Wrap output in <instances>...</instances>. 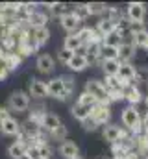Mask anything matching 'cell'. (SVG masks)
I'll return each instance as SVG.
<instances>
[{
	"instance_id": "cell-1",
	"label": "cell",
	"mask_w": 148,
	"mask_h": 159,
	"mask_svg": "<svg viewBox=\"0 0 148 159\" xmlns=\"http://www.w3.org/2000/svg\"><path fill=\"white\" fill-rule=\"evenodd\" d=\"M85 93H89V94L96 100V104H100V106H108L111 102L109 93H108L106 85H104L102 81H98V80H87V83H85Z\"/></svg>"
},
{
	"instance_id": "cell-2",
	"label": "cell",
	"mask_w": 148,
	"mask_h": 159,
	"mask_svg": "<svg viewBox=\"0 0 148 159\" xmlns=\"http://www.w3.org/2000/svg\"><path fill=\"white\" fill-rule=\"evenodd\" d=\"M7 107L17 111V113H22L30 107V94L24 93V91H15L11 93L9 100H7Z\"/></svg>"
},
{
	"instance_id": "cell-3",
	"label": "cell",
	"mask_w": 148,
	"mask_h": 159,
	"mask_svg": "<svg viewBox=\"0 0 148 159\" xmlns=\"http://www.w3.org/2000/svg\"><path fill=\"white\" fill-rule=\"evenodd\" d=\"M120 119H122V124H124L126 128H130V129H133V131H139L141 117H139V111H137L133 106H128V107L122 111Z\"/></svg>"
},
{
	"instance_id": "cell-4",
	"label": "cell",
	"mask_w": 148,
	"mask_h": 159,
	"mask_svg": "<svg viewBox=\"0 0 148 159\" xmlns=\"http://www.w3.org/2000/svg\"><path fill=\"white\" fill-rule=\"evenodd\" d=\"M126 13H128L130 22H141L143 24V20L146 17V6L143 2H130L126 7Z\"/></svg>"
},
{
	"instance_id": "cell-5",
	"label": "cell",
	"mask_w": 148,
	"mask_h": 159,
	"mask_svg": "<svg viewBox=\"0 0 148 159\" xmlns=\"http://www.w3.org/2000/svg\"><path fill=\"white\" fill-rule=\"evenodd\" d=\"M48 93L50 96L58 98V100H67L69 94H67V89H65V83H63V78H54L48 81Z\"/></svg>"
},
{
	"instance_id": "cell-6",
	"label": "cell",
	"mask_w": 148,
	"mask_h": 159,
	"mask_svg": "<svg viewBox=\"0 0 148 159\" xmlns=\"http://www.w3.org/2000/svg\"><path fill=\"white\" fill-rule=\"evenodd\" d=\"M59 20H61V28H63L65 32H69V34L76 32V30L80 28V24H81V19H80L76 13H67V15H63Z\"/></svg>"
},
{
	"instance_id": "cell-7",
	"label": "cell",
	"mask_w": 148,
	"mask_h": 159,
	"mask_svg": "<svg viewBox=\"0 0 148 159\" xmlns=\"http://www.w3.org/2000/svg\"><path fill=\"white\" fill-rule=\"evenodd\" d=\"M19 48H21V52L24 54V56H28V54H32V52H35L37 48H39V44L35 43V39L30 35V34H22L21 37H19Z\"/></svg>"
},
{
	"instance_id": "cell-8",
	"label": "cell",
	"mask_w": 148,
	"mask_h": 159,
	"mask_svg": "<svg viewBox=\"0 0 148 159\" xmlns=\"http://www.w3.org/2000/svg\"><path fill=\"white\" fill-rule=\"evenodd\" d=\"M35 67H37L39 72H43V74H50V72L54 70V67H56V61H54L52 56H48V54H41V56L37 57V61H35Z\"/></svg>"
},
{
	"instance_id": "cell-9",
	"label": "cell",
	"mask_w": 148,
	"mask_h": 159,
	"mask_svg": "<svg viewBox=\"0 0 148 159\" xmlns=\"http://www.w3.org/2000/svg\"><path fill=\"white\" fill-rule=\"evenodd\" d=\"M30 96H34V98H46V96H50L48 83H44L41 80H32L30 81Z\"/></svg>"
},
{
	"instance_id": "cell-10",
	"label": "cell",
	"mask_w": 148,
	"mask_h": 159,
	"mask_svg": "<svg viewBox=\"0 0 148 159\" xmlns=\"http://www.w3.org/2000/svg\"><path fill=\"white\" fill-rule=\"evenodd\" d=\"M104 139L111 143V144H115V143H118L120 139H124V131L118 128V126H115V124H108L106 128H104Z\"/></svg>"
},
{
	"instance_id": "cell-11",
	"label": "cell",
	"mask_w": 148,
	"mask_h": 159,
	"mask_svg": "<svg viewBox=\"0 0 148 159\" xmlns=\"http://www.w3.org/2000/svg\"><path fill=\"white\" fill-rule=\"evenodd\" d=\"M87 65H89V59H87L85 54H74L72 59L67 63V67H69L71 70H74V72H81V70H85Z\"/></svg>"
},
{
	"instance_id": "cell-12",
	"label": "cell",
	"mask_w": 148,
	"mask_h": 159,
	"mask_svg": "<svg viewBox=\"0 0 148 159\" xmlns=\"http://www.w3.org/2000/svg\"><path fill=\"white\" fill-rule=\"evenodd\" d=\"M59 154H61V157H65V159L80 157V156H78V154H80L78 144L72 143V141H65V143H61V144H59Z\"/></svg>"
},
{
	"instance_id": "cell-13",
	"label": "cell",
	"mask_w": 148,
	"mask_h": 159,
	"mask_svg": "<svg viewBox=\"0 0 148 159\" xmlns=\"http://www.w3.org/2000/svg\"><path fill=\"white\" fill-rule=\"evenodd\" d=\"M118 80H122L124 83H132L133 80H137V69L130 63H122L118 70Z\"/></svg>"
},
{
	"instance_id": "cell-14",
	"label": "cell",
	"mask_w": 148,
	"mask_h": 159,
	"mask_svg": "<svg viewBox=\"0 0 148 159\" xmlns=\"http://www.w3.org/2000/svg\"><path fill=\"white\" fill-rule=\"evenodd\" d=\"M59 126H63L61 124V120L58 119V115H54V113H44V117H43V122H41V128L43 129H46V131H56Z\"/></svg>"
},
{
	"instance_id": "cell-15",
	"label": "cell",
	"mask_w": 148,
	"mask_h": 159,
	"mask_svg": "<svg viewBox=\"0 0 148 159\" xmlns=\"http://www.w3.org/2000/svg\"><path fill=\"white\" fill-rule=\"evenodd\" d=\"M91 117L96 120L98 124H106V122L109 120L111 113H109V109H108V106H100V104H96V106L91 109Z\"/></svg>"
},
{
	"instance_id": "cell-16",
	"label": "cell",
	"mask_w": 148,
	"mask_h": 159,
	"mask_svg": "<svg viewBox=\"0 0 148 159\" xmlns=\"http://www.w3.org/2000/svg\"><path fill=\"white\" fill-rule=\"evenodd\" d=\"M115 30H117V22H113L109 19H102L98 24H96V32L102 35V37H109L115 34Z\"/></svg>"
},
{
	"instance_id": "cell-17",
	"label": "cell",
	"mask_w": 148,
	"mask_h": 159,
	"mask_svg": "<svg viewBox=\"0 0 148 159\" xmlns=\"http://www.w3.org/2000/svg\"><path fill=\"white\" fill-rule=\"evenodd\" d=\"M118 57H120L118 44H113V43H102V61H104V59H115V61H118Z\"/></svg>"
},
{
	"instance_id": "cell-18",
	"label": "cell",
	"mask_w": 148,
	"mask_h": 159,
	"mask_svg": "<svg viewBox=\"0 0 148 159\" xmlns=\"http://www.w3.org/2000/svg\"><path fill=\"white\" fill-rule=\"evenodd\" d=\"M120 61H115V59H104L102 61V70L108 78H115L118 76V70H120Z\"/></svg>"
},
{
	"instance_id": "cell-19",
	"label": "cell",
	"mask_w": 148,
	"mask_h": 159,
	"mask_svg": "<svg viewBox=\"0 0 148 159\" xmlns=\"http://www.w3.org/2000/svg\"><path fill=\"white\" fill-rule=\"evenodd\" d=\"M0 129H2L4 135H19L21 129H22V126L17 122V119H7L6 122L0 124Z\"/></svg>"
},
{
	"instance_id": "cell-20",
	"label": "cell",
	"mask_w": 148,
	"mask_h": 159,
	"mask_svg": "<svg viewBox=\"0 0 148 159\" xmlns=\"http://www.w3.org/2000/svg\"><path fill=\"white\" fill-rule=\"evenodd\" d=\"M81 46H83V43L78 37V34H69V35L65 37V41H63V48L69 50V52H72V54H76Z\"/></svg>"
},
{
	"instance_id": "cell-21",
	"label": "cell",
	"mask_w": 148,
	"mask_h": 159,
	"mask_svg": "<svg viewBox=\"0 0 148 159\" xmlns=\"http://www.w3.org/2000/svg\"><path fill=\"white\" fill-rule=\"evenodd\" d=\"M118 52H120V61H124V63H128L133 56H135V44H133V41L132 43H120L118 44Z\"/></svg>"
},
{
	"instance_id": "cell-22",
	"label": "cell",
	"mask_w": 148,
	"mask_h": 159,
	"mask_svg": "<svg viewBox=\"0 0 148 159\" xmlns=\"http://www.w3.org/2000/svg\"><path fill=\"white\" fill-rule=\"evenodd\" d=\"M26 150H28V144H26L24 141H17V143L9 144L7 154H9V157L19 159V157H22V156H26Z\"/></svg>"
},
{
	"instance_id": "cell-23",
	"label": "cell",
	"mask_w": 148,
	"mask_h": 159,
	"mask_svg": "<svg viewBox=\"0 0 148 159\" xmlns=\"http://www.w3.org/2000/svg\"><path fill=\"white\" fill-rule=\"evenodd\" d=\"M32 37L35 39V43L39 44V46H43V44H46L48 39H50V32H48L46 26H43V28H34Z\"/></svg>"
},
{
	"instance_id": "cell-24",
	"label": "cell",
	"mask_w": 148,
	"mask_h": 159,
	"mask_svg": "<svg viewBox=\"0 0 148 159\" xmlns=\"http://www.w3.org/2000/svg\"><path fill=\"white\" fill-rule=\"evenodd\" d=\"M124 98H126L132 106H135V104L141 102V93H139V89H137L135 85H128V87L124 89Z\"/></svg>"
},
{
	"instance_id": "cell-25",
	"label": "cell",
	"mask_w": 148,
	"mask_h": 159,
	"mask_svg": "<svg viewBox=\"0 0 148 159\" xmlns=\"http://www.w3.org/2000/svg\"><path fill=\"white\" fill-rule=\"evenodd\" d=\"M71 111H72V117L76 120H80V122H83L85 119H89V117H91V109H89V107L80 106L78 102L72 106V109H71Z\"/></svg>"
},
{
	"instance_id": "cell-26",
	"label": "cell",
	"mask_w": 148,
	"mask_h": 159,
	"mask_svg": "<svg viewBox=\"0 0 148 159\" xmlns=\"http://www.w3.org/2000/svg\"><path fill=\"white\" fill-rule=\"evenodd\" d=\"M48 11H50L52 17L61 19L63 15H67V4H63V2H52V4H48Z\"/></svg>"
},
{
	"instance_id": "cell-27",
	"label": "cell",
	"mask_w": 148,
	"mask_h": 159,
	"mask_svg": "<svg viewBox=\"0 0 148 159\" xmlns=\"http://www.w3.org/2000/svg\"><path fill=\"white\" fill-rule=\"evenodd\" d=\"M26 20H28V24H30L32 28H43L44 22H46V15H44V13H37V11H34Z\"/></svg>"
},
{
	"instance_id": "cell-28",
	"label": "cell",
	"mask_w": 148,
	"mask_h": 159,
	"mask_svg": "<svg viewBox=\"0 0 148 159\" xmlns=\"http://www.w3.org/2000/svg\"><path fill=\"white\" fill-rule=\"evenodd\" d=\"M4 63H6V67H7L9 70H15V69H19V65H21V56L9 52V54L4 57Z\"/></svg>"
},
{
	"instance_id": "cell-29",
	"label": "cell",
	"mask_w": 148,
	"mask_h": 159,
	"mask_svg": "<svg viewBox=\"0 0 148 159\" xmlns=\"http://www.w3.org/2000/svg\"><path fill=\"white\" fill-rule=\"evenodd\" d=\"M87 11L89 15H102L108 11V6L102 2H93V4H87Z\"/></svg>"
},
{
	"instance_id": "cell-30",
	"label": "cell",
	"mask_w": 148,
	"mask_h": 159,
	"mask_svg": "<svg viewBox=\"0 0 148 159\" xmlns=\"http://www.w3.org/2000/svg\"><path fill=\"white\" fill-rule=\"evenodd\" d=\"M78 104H80V106H83V107H89V109H93V107L96 106V100H95V98H93L89 93H85V91H83V93L80 94V98H78Z\"/></svg>"
},
{
	"instance_id": "cell-31",
	"label": "cell",
	"mask_w": 148,
	"mask_h": 159,
	"mask_svg": "<svg viewBox=\"0 0 148 159\" xmlns=\"http://www.w3.org/2000/svg\"><path fill=\"white\" fill-rule=\"evenodd\" d=\"M133 44L135 46H143V48L148 50V32L146 30H143V32H139V34L133 35Z\"/></svg>"
},
{
	"instance_id": "cell-32",
	"label": "cell",
	"mask_w": 148,
	"mask_h": 159,
	"mask_svg": "<svg viewBox=\"0 0 148 159\" xmlns=\"http://www.w3.org/2000/svg\"><path fill=\"white\" fill-rule=\"evenodd\" d=\"M81 126H83V129H87V131H95L100 124L93 119V117H89V119H85L83 122H81Z\"/></svg>"
},
{
	"instance_id": "cell-33",
	"label": "cell",
	"mask_w": 148,
	"mask_h": 159,
	"mask_svg": "<svg viewBox=\"0 0 148 159\" xmlns=\"http://www.w3.org/2000/svg\"><path fill=\"white\" fill-rule=\"evenodd\" d=\"M72 56H74L72 52H69V50L61 48V50H59V54H58V59H59L61 63H65V65H67V63H69V61L72 59Z\"/></svg>"
},
{
	"instance_id": "cell-34",
	"label": "cell",
	"mask_w": 148,
	"mask_h": 159,
	"mask_svg": "<svg viewBox=\"0 0 148 159\" xmlns=\"http://www.w3.org/2000/svg\"><path fill=\"white\" fill-rule=\"evenodd\" d=\"M50 135H52L54 139H65V137H67V128H65V126H59V128H58L56 131H52Z\"/></svg>"
},
{
	"instance_id": "cell-35",
	"label": "cell",
	"mask_w": 148,
	"mask_h": 159,
	"mask_svg": "<svg viewBox=\"0 0 148 159\" xmlns=\"http://www.w3.org/2000/svg\"><path fill=\"white\" fill-rule=\"evenodd\" d=\"M63 78V83H65V89H67V94H72L74 91V81L71 76H61Z\"/></svg>"
},
{
	"instance_id": "cell-36",
	"label": "cell",
	"mask_w": 148,
	"mask_h": 159,
	"mask_svg": "<svg viewBox=\"0 0 148 159\" xmlns=\"http://www.w3.org/2000/svg\"><path fill=\"white\" fill-rule=\"evenodd\" d=\"M7 119H11L9 117V107H0V124L6 122Z\"/></svg>"
},
{
	"instance_id": "cell-37",
	"label": "cell",
	"mask_w": 148,
	"mask_h": 159,
	"mask_svg": "<svg viewBox=\"0 0 148 159\" xmlns=\"http://www.w3.org/2000/svg\"><path fill=\"white\" fill-rule=\"evenodd\" d=\"M7 72H9V69L6 67V63H4V61H0V80H6Z\"/></svg>"
},
{
	"instance_id": "cell-38",
	"label": "cell",
	"mask_w": 148,
	"mask_h": 159,
	"mask_svg": "<svg viewBox=\"0 0 148 159\" xmlns=\"http://www.w3.org/2000/svg\"><path fill=\"white\" fill-rule=\"evenodd\" d=\"M19 159H32V157H30V156L26 154V156H22V157H19Z\"/></svg>"
},
{
	"instance_id": "cell-39",
	"label": "cell",
	"mask_w": 148,
	"mask_h": 159,
	"mask_svg": "<svg viewBox=\"0 0 148 159\" xmlns=\"http://www.w3.org/2000/svg\"><path fill=\"white\" fill-rule=\"evenodd\" d=\"M96 159H106V157H104V156H98V157H96Z\"/></svg>"
},
{
	"instance_id": "cell-40",
	"label": "cell",
	"mask_w": 148,
	"mask_h": 159,
	"mask_svg": "<svg viewBox=\"0 0 148 159\" xmlns=\"http://www.w3.org/2000/svg\"><path fill=\"white\" fill-rule=\"evenodd\" d=\"M145 102H146V106H148V96H146V100H145Z\"/></svg>"
},
{
	"instance_id": "cell-41",
	"label": "cell",
	"mask_w": 148,
	"mask_h": 159,
	"mask_svg": "<svg viewBox=\"0 0 148 159\" xmlns=\"http://www.w3.org/2000/svg\"><path fill=\"white\" fill-rule=\"evenodd\" d=\"M76 159H81V157H76Z\"/></svg>"
},
{
	"instance_id": "cell-42",
	"label": "cell",
	"mask_w": 148,
	"mask_h": 159,
	"mask_svg": "<svg viewBox=\"0 0 148 159\" xmlns=\"http://www.w3.org/2000/svg\"><path fill=\"white\" fill-rule=\"evenodd\" d=\"M146 119H148V117H146Z\"/></svg>"
}]
</instances>
